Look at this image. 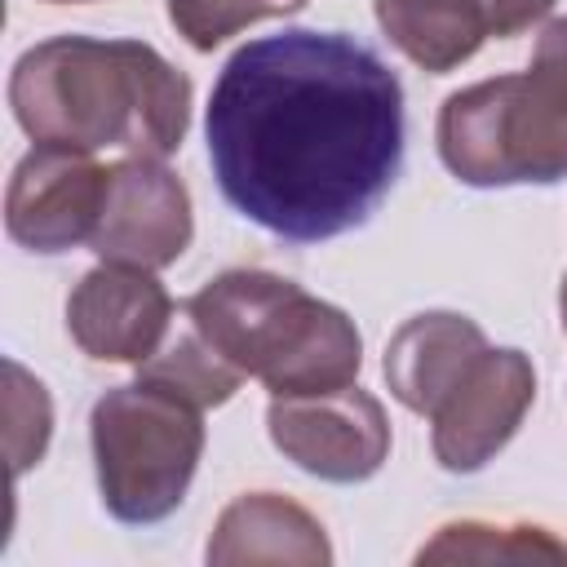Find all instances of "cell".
Segmentation results:
<instances>
[{"mask_svg":"<svg viewBox=\"0 0 567 567\" xmlns=\"http://www.w3.org/2000/svg\"><path fill=\"white\" fill-rule=\"evenodd\" d=\"M208 164L235 213L288 244L363 226L403 164V89L346 31L235 49L208 97Z\"/></svg>","mask_w":567,"mask_h":567,"instance_id":"obj_1","label":"cell"},{"mask_svg":"<svg viewBox=\"0 0 567 567\" xmlns=\"http://www.w3.org/2000/svg\"><path fill=\"white\" fill-rule=\"evenodd\" d=\"M9 106L35 146L168 159L190 124V80L142 40L53 35L13 62Z\"/></svg>","mask_w":567,"mask_h":567,"instance_id":"obj_2","label":"cell"},{"mask_svg":"<svg viewBox=\"0 0 567 567\" xmlns=\"http://www.w3.org/2000/svg\"><path fill=\"white\" fill-rule=\"evenodd\" d=\"M182 315L226 363L257 377L270 399L341 390L363 368L354 319L270 270H221Z\"/></svg>","mask_w":567,"mask_h":567,"instance_id":"obj_3","label":"cell"},{"mask_svg":"<svg viewBox=\"0 0 567 567\" xmlns=\"http://www.w3.org/2000/svg\"><path fill=\"white\" fill-rule=\"evenodd\" d=\"M434 137L465 186H549L567 177V89L536 66L478 80L443 102Z\"/></svg>","mask_w":567,"mask_h":567,"instance_id":"obj_4","label":"cell"},{"mask_svg":"<svg viewBox=\"0 0 567 567\" xmlns=\"http://www.w3.org/2000/svg\"><path fill=\"white\" fill-rule=\"evenodd\" d=\"M89 439L106 514L146 527L186 501L204 456V408L146 381L111 385L93 403Z\"/></svg>","mask_w":567,"mask_h":567,"instance_id":"obj_5","label":"cell"},{"mask_svg":"<svg viewBox=\"0 0 567 567\" xmlns=\"http://www.w3.org/2000/svg\"><path fill=\"white\" fill-rule=\"evenodd\" d=\"M270 443L323 483H363L390 456V421L377 394L359 385L323 394H279L266 408Z\"/></svg>","mask_w":567,"mask_h":567,"instance_id":"obj_6","label":"cell"},{"mask_svg":"<svg viewBox=\"0 0 567 567\" xmlns=\"http://www.w3.org/2000/svg\"><path fill=\"white\" fill-rule=\"evenodd\" d=\"M111 168L84 151L31 146L4 195V230L27 252H71L89 244L106 204Z\"/></svg>","mask_w":567,"mask_h":567,"instance_id":"obj_7","label":"cell"},{"mask_svg":"<svg viewBox=\"0 0 567 567\" xmlns=\"http://www.w3.org/2000/svg\"><path fill=\"white\" fill-rule=\"evenodd\" d=\"M190 235H195L190 190L182 186L177 173L164 168V159L124 155L120 164H111L106 204L89 239V248L102 261L164 270L190 248Z\"/></svg>","mask_w":567,"mask_h":567,"instance_id":"obj_8","label":"cell"},{"mask_svg":"<svg viewBox=\"0 0 567 567\" xmlns=\"http://www.w3.org/2000/svg\"><path fill=\"white\" fill-rule=\"evenodd\" d=\"M536 399V368L523 350H483V359L452 385L430 416L434 461L447 474L483 470L523 425Z\"/></svg>","mask_w":567,"mask_h":567,"instance_id":"obj_9","label":"cell"},{"mask_svg":"<svg viewBox=\"0 0 567 567\" xmlns=\"http://www.w3.org/2000/svg\"><path fill=\"white\" fill-rule=\"evenodd\" d=\"M173 328V297L142 266H93L66 297V332L97 363H142Z\"/></svg>","mask_w":567,"mask_h":567,"instance_id":"obj_10","label":"cell"},{"mask_svg":"<svg viewBox=\"0 0 567 567\" xmlns=\"http://www.w3.org/2000/svg\"><path fill=\"white\" fill-rule=\"evenodd\" d=\"M487 337L470 315L456 310H425L412 315L385 346V381L390 394L416 412L434 416L452 385L483 359Z\"/></svg>","mask_w":567,"mask_h":567,"instance_id":"obj_11","label":"cell"},{"mask_svg":"<svg viewBox=\"0 0 567 567\" xmlns=\"http://www.w3.org/2000/svg\"><path fill=\"white\" fill-rule=\"evenodd\" d=\"M208 563L213 567H252V563H292V567H328L332 545L323 523L279 496V492H244L235 496L208 540Z\"/></svg>","mask_w":567,"mask_h":567,"instance_id":"obj_12","label":"cell"},{"mask_svg":"<svg viewBox=\"0 0 567 567\" xmlns=\"http://www.w3.org/2000/svg\"><path fill=\"white\" fill-rule=\"evenodd\" d=\"M385 40L421 71H452L487 40L478 0H372Z\"/></svg>","mask_w":567,"mask_h":567,"instance_id":"obj_13","label":"cell"},{"mask_svg":"<svg viewBox=\"0 0 567 567\" xmlns=\"http://www.w3.org/2000/svg\"><path fill=\"white\" fill-rule=\"evenodd\" d=\"M137 381L159 385V390H168V394H177V399H186V403H195V408L208 412V408L230 403L235 390H239L248 377H244L235 363H226V359L199 337V328L182 315L177 328H168V337L159 341V350L137 363Z\"/></svg>","mask_w":567,"mask_h":567,"instance_id":"obj_14","label":"cell"},{"mask_svg":"<svg viewBox=\"0 0 567 567\" xmlns=\"http://www.w3.org/2000/svg\"><path fill=\"white\" fill-rule=\"evenodd\" d=\"M416 563H567V545L545 527H501V523H447L430 545H421Z\"/></svg>","mask_w":567,"mask_h":567,"instance_id":"obj_15","label":"cell"},{"mask_svg":"<svg viewBox=\"0 0 567 567\" xmlns=\"http://www.w3.org/2000/svg\"><path fill=\"white\" fill-rule=\"evenodd\" d=\"M53 434V403L40 377H31L18 359H4V452L13 478L40 465Z\"/></svg>","mask_w":567,"mask_h":567,"instance_id":"obj_16","label":"cell"},{"mask_svg":"<svg viewBox=\"0 0 567 567\" xmlns=\"http://www.w3.org/2000/svg\"><path fill=\"white\" fill-rule=\"evenodd\" d=\"M301 4L306 0H168V22L190 49L213 53L235 31L266 22V18H288Z\"/></svg>","mask_w":567,"mask_h":567,"instance_id":"obj_17","label":"cell"},{"mask_svg":"<svg viewBox=\"0 0 567 567\" xmlns=\"http://www.w3.org/2000/svg\"><path fill=\"white\" fill-rule=\"evenodd\" d=\"M558 0H478V13H483V31L496 35V40H509V35H523L527 27L545 22L554 13Z\"/></svg>","mask_w":567,"mask_h":567,"instance_id":"obj_18","label":"cell"},{"mask_svg":"<svg viewBox=\"0 0 567 567\" xmlns=\"http://www.w3.org/2000/svg\"><path fill=\"white\" fill-rule=\"evenodd\" d=\"M532 66L554 75L563 89H567V18H554L540 40H536V53H532Z\"/></svg>","mask_w":567,"mask_h":567,"instance_id":"obj_19","label":"cell"},{"mask_svg":"<svg viewBox=\"0 0 567 567\" xmlns=\"http://www.w3.org/2000/svg\"><path fill=\"white\" fill-rule=\"evenodd\" d=\"M558 315H563V332H567V275H563V292H558Z\"/></svg>","mask_w":567,"mask_h":567,"instance_id":"obj_20","label":"cell"},{"mask_svg":"<svg viewBox=\"0 0 567 567\" xmlns=\"http://www.w3.org/2000/svg\"><path fill=\"white\" fill-rule=\"evenodd\" d=\"M49 4H84V0H49Z\"/></svg>","mask_w":567,"mask_h":567,"instance_id":"obj_21","label":"cell"}]
</instances>
